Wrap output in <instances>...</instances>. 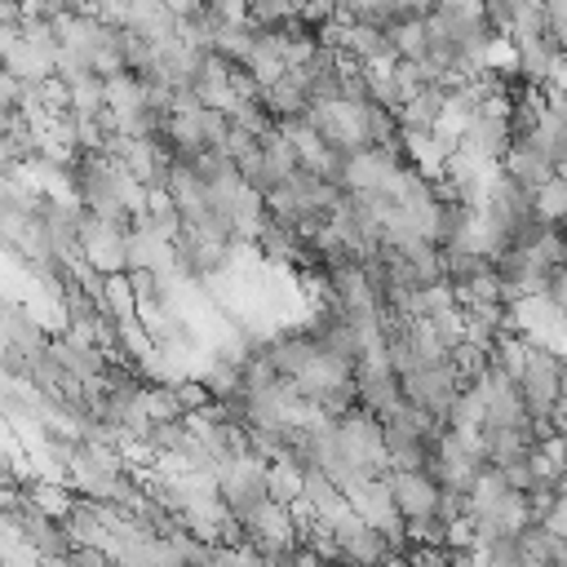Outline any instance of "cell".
<instances>
[{"label":"cell","mask_w":567,"mask_h":567,"mask_svg":"<svg viewBox=\"0 0 567 567\" xmlns=\"http://www.w3.org/2000/svg\"><path fill=\"white\" fill-rule=\"evenodd\" d=\"M518 390L536 421H554V408L563 399V354L549 346H532L527 368L518 372Z\"/></svg>","instance_id":"obj_1"},{"label":"cell","mask_w":567,"mask_h":567,"mask_svg":"<svg viewBox=\"0 0 567 567\" xmlns=\"http://www.w3.org/2000/svg\"><path fill=\"white\" fill-rule=\"evenodd\" d=\"M399 381H403V399H412V403H421V408H430L434 416L447 421V412H452V403L465 385V372L452 359H443V363H421V368L403 372Z\"/></svg>","instance_id":"obj_2"},{"label":"cell","mask_w":567,"mask_h":567,"mask_svg":"<svg viewBox=\"0 0 567 567\" xmlns=\"http://www.w3.org/2000/svg\"><path fill=\"white\" fill-rule=\"evenodd\" d=\"M390 492H394V505H399L403 518L434 514L439 501H443V483L434 478V470H394L390 474Z\"/></svg>","instance_id":"obj_3"},{"label":"cell","mask_w":567,"mask_h":567,"mask_svg":"<svg viewBox=\"0 0 567 567\" xmlns=\"http://www.w3.org/2000/svg\"><path fill=\"white\" fill-rule=\"evenodd\" d=\"M501 164H505V177H514L527 195H536V186H545V182L558 173V164H554L540 146H532L527 137H514V146L505 151V159H501Z\"/></svg>","instance_id":"obj_4"},{"label":"cell","mask_w":567,"mask_h":567,"mask_svg":"<svg viewBox=\"0 0 567 567\" xmlns=\"http://www.w3.org/2000/svg\"><path fill=\"white\" fill-rule=\"evenodd\" d=\"M461 146H465L470 155H478V159H505V151L514 146L509 115H483V111H478V115L470 120Z\"/></svg>","instance_id":"obj_5"},{"label":"cell","mask_w":567,"mask_h":567,"mask_svg":"<svg viewBox=\"0 0 567 567\" xmlns=\"http://www.w3.org/2000/svg\"><path fill=\"white\" fill-rule=\"evenodd\" d=\"M341 49L354 53L359 62H377V58H399L394 53V35L390 27H377V22H346V35H341Z\"/></svg>","instance_id":"obj_6"},{"label":"cell","mask_w":567,"mask_h":567,"mask_svg":"<svg viewBox=\"0 0 567 567\" xmlns=\"http://www.w3.org/2000/svg\"><path fill=\"white\" fill-rule=\"evenodd\" d=\"M261 102H266V111H270L279 124L306 120V111H310V93H306V84H301L297 75H284V80L266 84V89H261Z\"/></svg>","instance_id":"obj_7"},{"label":"cell","mask_w":567,"mask_h":567,"mask_svg":"<svg viewBox=\"0 0 567 567\" xmlns=\"http://www.w3.org/2000/svg\"><path fill=\"white\" fill-rule=\"evenodd\" d=\"M487 270H496V257H487V252H478L470 244H443V275H447V284L461 288V284H474Z\"/></svg>","instance_id":"obj_8"},{"label":"cell","mask_w":567,"mask_h":567,"mask_svg":"<svg viewBox=\"0 0 567 567\" xmlns=\"http://www.w3.org/2000/svg\"><path fill=\"white\" fill-rule=\"evenodd\" d=\"M447 106V89L443 84H425L421 93H412L403 106H399V124L403 128H434L439 115Z\"/></svg>","instance_id":"obj_9"},{"label":"cell","mask_w":567,"mask_h":567,"mask_svg":"<svg viewBox=\"0 0 567 567\" xmlns=\"http://www.w3.org/2000/svg\"><path fill=\"white\" fill-rule=\"evenodd\" d=\"M394 62H399V58L363 62V75H368V97H372L377 106H390V111L399 115V106H403L408 97H403V84H399V75H394Z\"/></svg>","instance_id":"obj_10"},{"label":"cell","mask_w":567,"mask_h":567,"mask_svg":"<svg viewBox=\"0 0 567 567\" xmlns=\"http://www.w3.org/2000/svg\"><path fill=\"white\" fill-rule=\"evenodd\" d=\"M306 461H297V456H275L270 461V496L275 501H301V492H306Z\"/></svg>","instance_id":"obj_11"},{"label":"cell","mask_w":567,"mask_h":567,"mask_svg":"<svg viewBox=\"0 0 567 567\" xmlns=\"http://www.w3.org/2000/svg\"><path fill=\"white\" fill-rule=\"evenodd\" d=\"M532 208L545 217V221H554V226H567V168H558L545 186H536V195H532Z\"/></svg>","instance_id":"obj_12"},{"label":"cell","mask_w":567,"mask_h":567,"mask_svg":"<svg viewBox=\"0 0 567 567\" xmlns=\"http://www.w3.org/2000/svg\"><path fill=\"white\" fill-rule=\"evenodd\" d=\"M390 35H394V53H399V58H416V62L430 58V31H425V18H399V22L390 27Z\"/></svg>","instance_id":"obj_13"},{"label":"cell","mask_w":567,"mask_h":567,"mask_svg":"<svg viewBox=\"0 0 567 567\" xmlns=\"http://www.w3.org/2000/svg\"><path fill=\"white\" fill-rule=\"evenodd\" d=\"M97 306H102L106 315H115V319H128V315H137V292H133V279H128V270H115V275H106V292L97 297Z\"/></svg>","instance_id":"obj_14"},{"label":"cell","mask_w":567,"mask_h":567,"mask_svg":"<svg viewBox=\"0 0 567 567\" xmlns=\"http://www.w3.org/2000/svg\"><path fill=\"white\" fill-rule=\"evenodd\" d=\"M106 106V75H80L75 84H71V111L75 115H97Z\"/></svg>","instance_id":"obj_15"},{"label":"cell","mask_w":567,"mask_h":567,"mask_svg":"<svg viewBox=\"0 0 567 567\" xmlns=\"http://www.w3.org/2000/svg\"><path fill=\"white\" fill-rule=\"evenodd\" d=\"M447 518L434 509V514H421V518H408V536L412 545H447Z\"/></svg>","instance_id":"obj_16"},{"label":"cell","mask_w":567,"mask_h":567,"mask_svg":"<svg viewBox=\"0 0 567 567\" xmlns=\"http://www.w3.org/2000/svg\"><path fill=\"white\" fill-rule=\"evenodd\" d=\"M35 93H40V102L49 106V115H62V111H71V80L66 75H44L40 84H35Z\"/></svg>","instance_id":"obj_17"},{"label":"cell","mask_w":567,"mask_h":567,"mask_svg":"<svg viewBox=\"0 0 567 567\" xmlns=\"http://www.w3.org/2000/svg\"><path fill=\"white\" fill-rule=\"evenodd\" d=\"M173 390H177V403H182L186 412H199V408H208V403H213V390H208L199 377H177V381H173Z\"/></svg>","instance_id":"obj_18"},{"label":"cell","mask_w":567,"mask_h":567,"mask_svg":"<svg viewBox=\"0 0 567 567\" xmlns=\"http://www.w3.org/2000/svg\"><path fill=\"white\" fill-rule=\"evenodd\" d=\"M501 470H505V478H509L514 492H532V487H540V474H536V465H532V452L518 456V461H505Z\"/></svg>","instance_id":"obj_19"},{"label":"cell","mask_w":567,"mask_h":567,"mask_svg":"<svg viewBox=\"0 0 567 567\" xmlns=\"http://www.w3.org/2000/svg\"><path fill=\"white\" fill-rule=\"evenodd\" d=\"M0 368H4V377H31V354H27L22 346H13V341H4V354H0Z\"/></svg>","instance_id":"obj_20"},{"label":"cell","mask_w":567,"mask_h":567,"mask_svg":"<svg viewBox=\"0 0 567 567\" xmlns=\"http://www.w3.org/2000/svg\"><path fill=\"white\" fill-rule=\"evenodd\" d=\"M540 523H545V527H549V532H554L558 540H567V496H558V501L549 505V514H545Z\"/></svg>","instance_id":"obj_21"},{"label":"cell","mask_w":567,"mask_h":567,"mask_svg":"<svg viewBox=\"0 0 567 567\" xmlns=\"http://www.w3.org/2000/svg\"><path fill=\"white\" fill-rule=\"evenodd\" d=\"M549 301H554V306L567 315V266H558V270H554V284H549Z\"/></svg>","instance_id":"obj_22"}]
</instances>
